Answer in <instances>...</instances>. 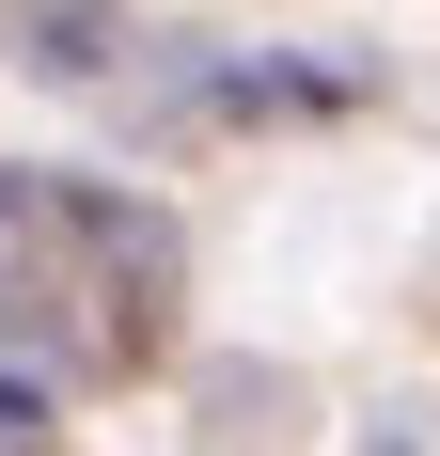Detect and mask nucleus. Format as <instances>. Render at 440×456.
<instances>
[{
  "instance_id": "1",
  "label": "nucleus",
  "mask_w": 440,
  "mask_h": 456,
  "mask_svg": "<svg viewBox=\"0 0 440 456\" xmlns=\"http://www.w3.org/2000/svg\"><path fill=\"white\" fill-rule=\"evenodd\" d=\"M0 330L47 346L63 378H142L174 330V236L126 189L0 174Z\"/></svg>"
}]
</instances>
